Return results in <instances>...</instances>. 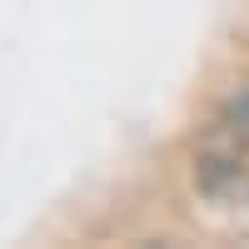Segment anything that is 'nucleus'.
I'll use <instances>...</instances> for the list:
<instances>
[{"instance_id": "nucleus-1", "label": "nucleus", "mask_w": 249, "mask_h": 249, "mask_svg": "<svg viewBox=\"0 0 249 249\" xmlns=\"http://www.w3.org/2000/svg\"><path fill=\"white\" fill-rule=\"evenodd\" d=\"M190 190L214 224L249 234V95H234L199 124L190 150Z\"/></svg>"}]
</instances>
